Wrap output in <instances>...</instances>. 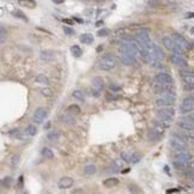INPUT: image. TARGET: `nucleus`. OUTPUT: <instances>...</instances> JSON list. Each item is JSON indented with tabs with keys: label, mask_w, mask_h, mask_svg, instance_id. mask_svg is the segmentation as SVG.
I'll list each match as a JSON object with an SVG mask.
<instances>
[{
	"label": "nucleus",
	"mask_w": 194,
	"mask_h": 194,
	"mask_svg": "<svg viewBox=\"0 0 194 194\" xmlns=\"http://www.w3.org/2000/svg\"><path fill=\"white\" fill-rule=\"evenodd\" d=\"M153 91L156 92V94H161V95H173V96H176L175 89L173 88V85L155 84L153 85Z\"/></svg>",
	"instance_id": "5"
},
{
	"label": "nucleus",
	"mask_w": 194,
	"mask_h": 194,
	"mask_svg": "<svg viewBox=\"0 0 194 194\" xmlns=\"http://www.w3.org/2000/svg\"><path fill=\"white\" fill-rule=\"evenodd\" d=\"M41 153H42V156H43L44 158H47V159H53V158H54L53 151H52L51 149H48V148H43V149L41 150Z\"/></svg>",
	"instance_id": "26"
},
{
	"label": "nucleus",
	"mask_w": 194,
	"mask_h": 194,
	"mask_svg": "<svg viewBox=\"0 0 194 194\" xmlns=\"http://www.w3.org/2000/svg\"><path fill=\"white\" fill-rule=\"evenodd\" d=\"M64 33H65L66 35L71 36V35L74 34V30H73V29H71V28H69V26H64Z\"/></svg>",
	"instance_id": "44"
},
{
	"label": "nucleus",
	"mask_w": 194,
	"mask_h": 194,
	"mask_svg": "<svg viewBox=\"0 0 194 194\" xmlns=\"http://www.w3.org/2000/svg\"><path fill=\"white\" fill-rule=\"evenodd\" d=\"M40 56H41V59L44 60V61H52L54 59V53L51 52V51H42Z\"/></svg>",
	"instance_id": "19"
},
{
	"label": "nucleus",
	"mask_w": 194,
	"mask_h": 194,
	"mask_svg": "<svg viewBox=\"0 0 194 194\" xmlns=\"http://www.w3.org/2000/svg\"><path fill=\"white\" fill-rule=\"evenodd\" d=\"M67 112H70L71 114H79L80 113V108L77 104H72V105H70L69 108H67Z\"/></svg>",
	"instance_id": "33"
},
{
	"label": "nucleus",
	"mask_w": 194,
	"mask_h": 194,
	"mask_svg": "<svg viewBox=\"0 0 194 194\" xmlns=\"http://www.w3.org/2000/svg\"><path fill=\"white\" fill-rule=\"evenodd\" d=\"M193 107H194V100H193V96H188V97H186V98L182 101L181 107H180V112H181L182 114H188V113H192Z\"/></svg>",
	"instance_id": "6"
},
{
	"label": "nucleus",
	"mask_w": 194,
	"mask_h": 194,
	"mask_svg": "<svg viewBox=\"0 0 194 194\" xmlns=\"http://www.w3.org/2000/svg\"><path fill=\"white\" fill-rule=\"evenodd\" d=\"M174 167H175V169L177 171H187L188 170V164H185V163H182L180 161H174Z\"/></svg>",
	"instance_id": "21"
},
{
	"label": "nucleus",
	"mask_w": 194,
	"mask_h": 194,
	"mask_svg": "<svg viewBox=\"0 0 194 194\" xmlns=\"http://www.w3.org/2000/svg\"><path fill=\"white\" fill-rule=\"evenodd\" d=\"M73 186V179L71 177H61L59 180V182H58V187H59L60 189H67V188H71Z\"/></svg>",
	"instance_id": "15"
},
{
	"label": "nucleus",
	"mask_w": 194,
	"mask_h": 194,
	"mask_svg": "<svg viewBox=\"0 0 194 194\" xmlns=\"http://www.w3.org/2000/svg\"><path fill=\"white\" fill-rule=\"evenodd\" d=\"M170 146L175 150V151H186L188 149V145L187 143L182 141V140H179L176 138H173L171 137V140H170Z\"/></svg>",
	"instance_id": "10"
},
{
	"label": "nucleus",
	"mask_w": 194,
	"mask_h": 194,
	"mask_svg": "<svg viewBox=\"0 0 194 194\" xmlns=\"http://www.w3.org/2000/svg\"><path fill=\"white\" fill-rule=\"evenodd\" d=\"M171 137L173 138H176L179 140H182L185 143H192L193 141V134H188L187 132L185 131H176V132H173L171 133Z\"/></svg>",
	"instance_id": "9"
},
{
	"label": "nucleus",
	"mask_w": 194,
	"mask_h": 194,
	"mask_svg": "<svg viewBox=\"0 0 194 194\" xmlns=\"http://www.w3.org/2000/svg\"><path fill=\"white\" fill-rule=\"evenodd\" d=\"M121 61L125 64V65H133L135 64V61H137V58L133 56V55H130V54H125V53H121Z\"/></svg>",
	"instance_id": "17"
},
{
	"label": "nucleus",
	"mask_w": 194,
	"mask_h": 194,
	"mask_svg": "<svg viewBox=\"0 0 194 194\" xmlns=\"http://www.w3.org/2000/svg\"><path fill=\"white\" fill-rule=\"evenodd\" d=\"M119 183V180L118 179H115V177H110V179H105L104 180V182H103V185L105 186V187H114V186H116Z\"/></svg>",
	"instance_id": "24"
},
{
	"label": "nucleus",
	"mask_w": 194,
	"mask_h": 194,
	"mask_svg": "<svg viewBox=\"0 0 194 194\" xmlns=\"http://www.w3.org/2000/svg\"><path fill=\"white\" fill-rule=\"evenodd\" d=\"M193 86H194V83H183V88H185V90L187 91H192L193 90Z\"/></svg>",
	"instance_id": "43"
},
{
	"label": "nucleus",
	"mask_w": 194,
	"mask_h": 194,
	"mask_svg": "<svg viewBox=\"0 0 194 194\" xmlns=\"http://www.w3.org/2000/svg\"><path fill=\"white\" fill-rule=\"evenodd\" d=\"M121 157L125 159V162H130V158H131V153H127V152H122V153H121Z\"/></svg>",
	"instance_id": "47"
},
{
	"label": "nucleus",
	"mask_w": 194,
	"mask_h": 194,
	"mask_svg": "<svg viewBox=\"0 0 194 194\" xmlns=\"http://www.w3.org/2000/svg\"><path fill=\"white\" fill-rule=\"evenodd\" d=\"M6 36H7V31H6V29H5V28H3V26H0V43L5 42Z\"/></svg>",
	"instance_id": "35"
},
{
	"label": "nucleus",
	"mask_w": 194,
	"mask_h": 194,
	"mask_svg": "<svg viewBox=\"0 0 194 194\" xmlns=\"http://www.w3.org/2000/svg\"><path fill=\"white\" fill-rule=\"evenodd\" d=\"M175 159L180 161L182 163H185V164H189L193 161V156L188 151H179L176 153V156H175Z\"/></svg>",
	"instance_id": "11"
},
{
	"label": "nucleus",
	"mask_w": 194,
	"mask_h": 194,
	"mask_svg": "<svg viewBox=\"0 0 194 194\" xmlns=\"http://www.w3.org/2000/svg\"><path fill=\"white\" fill-rule=\"evenodd\" d=\"M19 5L22 6H25L28 8H34L36 6V3L34 1V0H19Z\"/></svg>",
	"instance_id": "29"
},
{
	"label": "nucleus",
	"mask_w": 194,
	"mask_h": 194,
	"mask_svg": "<svg viewBox=\"0 0 194 194\" xmlns=\"http://www.w3.org/2000/svg\"><path fill=\"white\" fill-rule=\"evenodd\" d=\"M176 102V96L173 95H162L161 97L156 98V105L157 107H173Z\"/></svg>",
	"instance_id": "4"
},
{
	"label": "nucleus",
	"mask_w": 194,
	"mask_h": 194,
	"mask_svg": "<svg viewBox=\"0 0 194 194\" xmlns=\"http://www.w3.org/2000/svg\"><path fill=\"white\" fill-rule=\"evenodd\" d=\"M163 44H164V47H166L167 49H169V51L173 52L174 54L182 55V54H185V52H186L182 47H180L177 43L174 42V40H173L171 37H169V36L163 37Z\"/></svg>",
	"instance_id": "3"
},
{
	"label": "nucleus",
	"mask_w": 194,
	"mask_h": 194,
	"mask_svg": "<svg viewBox=\"0 0 194 194\" xmlns=\"http://www.w3.org/2000/svg\"><path fill=\"white\" fill-rule=\"evenodd\" d=\"M47 138H48V140H51V141H58L60 139V133L58 131H52L51 133H48Z\"/></svg>",
	"instance_id": "28"
},
{
	"label": "nucleus",
	"mask_w": 194,
	"mask_h": 194,
	"mask_svg": "<svg viewBox=\"0 0 194 194\" xmlns=\"http://www.w3.org/2000/svg\"><path fill=\"white\" fill-rule=\"evenodd\" d=\"M157 116L158 118L174 119V116H175V109L173 107H159V109L157 110Z\"/></svg>",
	"instance_id": "8"
},
{
	"label": "nucleus",
	"mask_w": 194,
	"mask_h": 194,
	"mask_svg": "<svg viewBox=\"0 0 194 194\" xmlns=\"http://www.w3.org/2000/svg\"><path fill=\"white\" fill-rule=\"evenodd\" d=\"M182 79L185 83H194V78L193 76H187V77H182Z\"/></svg>",
	"instance_id": "46"
},
{
	"label": "nucleus",
	"mask_w": 194,
	"mask_h": 194,
	"mask_svg": "<svg viewBox=\"0 0 194 194\" xmlns=\"http://www.w3.org/2000/svg\"><path fill=\"white\" fill-rule=\"evenodd\" d=\"M109 89L113 91V92H116V91H119L121 88H120V86L119 85H115V84H110L109 85Z\"/></svg>",
	"instance_id": "48"
},
{
	"label": "nucleus",
	"mask_w": 194,
	"mask_h": 194,
	"mask_svg": "<svg viewBox=\"0 0 194 194\" xmlns=\"http://www.w3.org/2000/svg\"><path fill=\"white\" fill-rule=\"evenodd\" d=\"M153 131L156 132L157 134H159V135H162L163 133H164V127L161 125V123H157L156 126H155V128H153Z\"/></svg>",
	"instance_id": "38"
},
{
	"label": "nucleus",
	"mask_w": 194,
	"mask_h": 194,
	"mask_svg": "<svg viewBox=\"0 0 194 194\" xmlns=\"http://www.w3.org/2000/svg\"><path fill=\"white\" fill-rule=\"evenodd\" d=\"M170 59H171V62H173L174 65H176V66H179V67H188V61H187L182 55L173 54Z\"/></svg>",
	"instance_id": "14"
},
{
	"label": "nucleus",
	"mask_w": 194,
	"mask_h": 194,
	"mask_svg": "<svg viewBox=\"0 0 194 194\" xmlns=\"http://www.w3.org/2000/svg\"><path fill=\"white\" fill-rule=\"evenodd\" d=\"M92 88L96 89L97 91H102L104 88V82L101 77H95L92 79Z\"/></svg>",
	"instance_id": "18"
},
{
	"label": "nucleus",
	"mask_w": 194,
	"mask_h": 194,
	"mask_svg": "<svg viewBox=\"0 0 194 194\" xmlns=\"http://www.w3.org/2000/svg\"><path fill=\"white\" fill-rule=\"evenodd\" d=\"M180 74H181V77H187V76H193V72H192V71H185V70H182V71L180 72Z\"/></svg>",
	"instance_id": "50"
},
{
	"label": "nucleus",
	"mask_w": 194,
	"mask_h": 194,
	"mask_svg": "<svg viewBox=\"0 0 194 194\" xmlns=\"http://www.w3.org/2000/svg\"><path fill=\"white\" fill-rule=\"evenodd\" d=\"M83 189H78V191H74V193H82Z\"/></svg>",
	"instance_id": "57"
},
{
	"label": "nucleus",
	"mask_w": 194,
	"mask_h": 194,
	"mask_svg": "<svg viewBox=\"0 0 194 194\" xmlns=\"http://www.w3.org/2000/svg\"><path fill=\"white\" fill-rule=\"evenodd\" d=\"M113 166H114L116 169H121V168L123 167V162H122L121 159H116V161L113 162Z\"/></svg>",
	"instance_id": "40"
},
{
	"label": "nucleus",
	"mask_w": 194,
	"mask_h": 194,
	"mask_svg": "<svg viewBox=\"0 0 194 194\" xmlns=\"http://www.w3.org/2000/svg\"><path fill=\"white\" fill-rule=\"evenodd\" d=\"M90 94H91V96H94V97H100V91H97L96 89H91Z\"/></svg>",
	"instance_id": "51"
},
{
	"label": "nucleus",
	"mask_w": 194,
	"mask_h": 194,
	"mask_svg": "<svg viewBox=\"0 0 194 194\" xmlns=\"http://www.w3.org/2000/svg\"><path fill=\"white\" fill-rule=\"evenodd\" d=\"M139 159H140V155L135 152V153H132V155H131L130 162H132V163H138V162H139Z\"/></svg>",
	"instance_id": "39"
},
{
	"label": "nucleus",
	"mask_w": 194,
	"mask_h": 194,
	"mask_svg": "<svg viewBox=\"0 0 194 194\" xmlns=\"http://www.w3.org/2000/svg\"><path fill=\"white\" fill-rule=\"evenodd\" d=\"M171 38L174 40V42L177 43L180 47H182L185 51H188L189 48L192 47V46L188 43V41L186 40V38H185V37H182V36H181V35H179V34H174Z\"/></svg>",
	"instance_id": "12"
},
{
	"label": "nucleus",
	"mask_w": 194,
	"mask_h": 194,
	"mask_svg": "<svg viewBox=\"0 0 194 194\" xmlns=\"http://www.w3.org/2000/svg\"><path fill=\"white\" fill-rule=\"evenodd\" d=\"M37 133V128L35 127V125H29L25 128V134L28 135H35Z\"/></svg>",
	"instance_id": "30"
},
{
	"label": "nucleus",
	"mask_w": 194,
	"mask_h": 194,
	"mask_svg": "<svg viewBox=\"0 0 194 194\" xmlns=\"http://www.w3.org/2000/svg\"><path fill=\"white\" fill-rule=\"evenodd\" d=\"M153 83H155V84H162V85H173L174 80H173V78H171V76L162 72V73H158V74L153 78Z\"/></svg>",
	"instance_id": "7"
},
{
	"label": "nucleus",
	"mask_w": 194,
	"mask_h": 194,
	"mask_svg": "<svg viewBox=\"0 0 194 194\" xmlns=\"http://www.w3.org/2000/svg\"><path fill=\"white\" fill-rule=\"evenodd\" d=\"M47 116H48V113L44 108H37L34 114V121L36 123H42Z\"/></svg>",
	"instance_id": "13"
},
{
	"label": "nucleus",
	"mask_w": 194,
	"mask_h": 194,
	"mask_svg": "<svg viewBox=\"0 0 194 194\" xmlns=\"http://www.w3.org/2000/svg\"><path fill=\"white\" fill-rule=\"evenodd\" d=\"M12 185V179L11 177H5L0 181V186L4 187V188H8L10 186Z\"/></svg>",
	"instance_id": "31"
},
{
	"label": "nucleus",
	"mask_w": 194,
	"mask_h": 194,
	"mask_svg": "<svg viewBox=\"0 0 194 194\" xmlns=\"http://www.w3.org/2000/svg\"><path fill=\"white\" fill-rule=\"evenodd\" d=\"M130 170H131V169H130V168H127V169H125V170H122L121 173H122V174H126V173H128Z\"/></svg>",
	"instance_id": "55"
},
{
	"label": "nucleus",
	"mask_w": 194,
	"mask_h": 194,
	"mask_svg": "<svg viewBox=\"0 0 194 194\" xmlns=\"http://www.w3.org/2000/svg\"><path fill=\"white\" fill-rule=\"evenodd\" d=\"M80 42L83 44H91L94 42V36L90 34H83L80 36Z\"/></svg>",
	"instance_id": "22"
},
{
	"label": "nucleus",
	"mask_w": 194,
	"mask_h": 194,
	"mask_svg": "<svg viewBox=\"0 0 194 194\" xmlns=\"http://www.w3.org/2000/svg\"><path fill=\"white\" fill-rule=\"evenodd\" d=\"M49 126H51V123H49V122H48V123H47V125L44 126V128H46V130H47V128H49Z\"/></svg>",
	"instance_id": "56"
},
{
	"label": "nucleus",
	"mask_w": 194,
	"mask_h": 194,
	"mask_svg": "<svg viewBox=\"0 0 194 194\" xmlns=\"http://www.w3.org/2000/svg\"><path fill=\"white\" fill-rule=\"evenodd\" d=\"M96 171H97V168H96V166H94V164H89V166H86L84 168V174H85V175H88V176L95 175Z\"/></svg>",
	"instance_id": "23"
},
{
	"label": "nucleus",
	"mask_w": 194,
	"mask_h": 194,
	"mask_svg": "<svg viewBox=\"0 0 194 194\" xmlns=\"http://www.w3.org/2000/svg\"><path fill=\"white\" fill-rule=\"evenodd\" d=\"M15 16L16 17H18V18H22V19H24V21H28L26 19V17L21 12V11H15Z\"/></svg>",
	"instance_id": "49"
},
{
	"label": "nucleus",
	"mask_w": 194,
	"mask_h": 194,
	"mask_svg": "<svg viewBox=\"0 0 194 194\" xmlns=\"http://www.w3.org/2000/svg\"><path fill=\"white\" fill-rule=\"evenodd\" d=\"M119 51L121 53H125V54H130V55H133L137 58L139 55V49H138V44H137V41L135 40H130V41H125L120 44L119 47Z\"/></svg>",
	"instance_id": "2"
},
{
	"label": "nucleus",
	"mask_w": 194,
	"mask_h": 194,
	"mask_svg": "<svg viewBox=\"0 0 194 194\" xmlns=\"http://www.w3.org/2000/svg\"><path fill=\"white\" fill-rule=\"evenodd\" d=\"M41 94L46 97H52L54 95V91L51 88H43V89H41Z\"/></svg>",
	"instance_id": "34"
},
{
	"label": "nucleus",
	"mask_w": 194,
	"mask_h": 194,
	"mask_svg": "<svg viewBox=\"0 0 194 194\" xmlns=\"http://www.w3.org/2000/svg\"><path fill=\"white\" fill-rule=\"evenodd\" d=\"M118 58L113 54H105L100 61V69L102 71H112L118 66Z\"/></svg>",
	"instance_id": "1"
},
{
	"label": "nucleus",
	"mask_w": 194,
	"mask_h": 194,
	"mask_svg": "<svg viewBox=\"0 0 194 194\" xmlns=\"http://www.w3.org/2000/svg\"><path fill=\"white\" fill-rule=\"evenodd\" d=\"M60 120L65 125H74V122H76V120H74L73 116L71 115V113L70 114H66V115H62Z\"/></svg>",
	"instance_id": "20"
},
{
	"label": "nucleus",
	"mask_w": 194,
	"mask_h": 194,
	"mask_svg": "<svg viewBox=\"0 0 194 194\" xmlns=\"http://www.w3.org/2000/svg\"><path fill=\"white\" fill-rule=\"evenodd\" d=\"M105 98H107V101H115V100H119V96L115 95L112 91V92H107L105 94Z\"/></svg>",
	"instance_id": "36"
},
{
	"label": "nucleus",
	"mask_w": 194,
	"mask_h": 194,
	"mask_svg": "<svg viewBox=\"0 0 194 194\" xmlns=\"http://www.w3.org/2000/svg\"><path fill=\"white\" fill-rule=\"evenodd\" d=\"M148 137H149V139H150V140H157V139H158V137H159V134H157V133L155 132L153 130H151V131H149V132H148Z\"/></svg>",
	"instance_id": "37"
},
{
	"label": "nucleus",
	"mask_w": 194,
	"mask_h": 194,
	"mask_svg": "<svg viewBox=\"0 0 194 194\" xmlns=\"http://www.w3.org/2000/svg\"><path fill=\"white\" fill-rule=\"evenodd\" d=\"M36 83L38 84H43V85H49V79H48V77L44 76V74H38L36 77Z\"/></svg>",
	"instance_id": "25"
},
{
	"label": "nucleus",
	"mask_w": 194,
	"mask_h": 194,
	"mask_svg": "<svg viewBox=\"0 0 194 194\" xmlns=\"http://www.w3.org/2000/svg\"><path fill=\"white\" fill-rule=\"evenodd\" d=\"M128 191L132 192V193H139V192H141L135 185H130V186H128Z\"/></svg>",
	"instance_id": "42"
},
{
	"label": "nucleus",
	"mask_w": 194,
	"mask_h": 194,
	"mask_svg": "<svg viewBox=\"0 0 194 194\" xmlns=\"http://www.w3.org/2000/svg\"><path fill=\"white\" fill-rule=\"evenodd\" d=\"M177 126L181 128V130H183L185 132H187V133H189V134H193V122H191V121H188V120H185V121H180V122H177Z\"/></svg>",
	"instance_id": "16"
},
{
	"label": "nucleus",
	"mask_w": 194,
	"mask_h": 194,
	"mask_svg": "<svg viewBox=\"0 0 194 194\" xmlns=\"http://www.w3.org/2000/svg\"><path fill=\"white\" fill-rule=\"evenodd\" d=\"M64 23L69 24V25H73V21H72V19H64Z\"/></svg>",
	"instance_id": "52"
},
{
	"label": "nucleus",
	"mask_w": 194,
	"mask_h": 194,
	"mask_svg": "<svg viewBox=\"0 0 194 194\" xmlns=\"http://www.w3.org/2000/svg\"><path fill=\"white\" fill-rule=\"evenodd\" d=\"M71 53L74 58H80L82 54H83V51H82V48L79 46H72L71 47Z\"/></svg>",
	"instance_id": "27"
},
{
	"label": "nucleus",
	"mask_w": 194,
	"mask_h": 194,
	"mask_svg": "<svg viewBox=\"0 0 194 194\" xmlns=\"http://www.w3.org/2000/svg\"><path fill=\"white\" fill-rule=\"evenodd\" d=\"M54 3H56V4H61V3H64L65 0H53Z\"/></svg>",
	"instance_id": "54"
},
{
	"label": "nucleus",
	"mask_w": 194,
	"mask_h": 194,
	"mask_svg": "<svg viewBox=\"0 0 194 194\" xmlns=\"http://www.w3.org/2000/svg\"><path fill=\"white\" fill-rule=\"evenodd\" d=\"M176 192H180V188H174V189H168L167 193H176Z\"/></svg>",
	"instance_id": "53"
},
{
	"label": "nucleus",
	"mask_w": 194,
	"mask_h": 194,
	"mask_svg": "<svg viewBox=\"0 0 194 194\" xmlns=\"http://www.w3.org/2000/svg\"><path fill=\"white\" fill-rule=\"evenodd\" d=\"M72 95H73L74 98L79 100V101H84V100H85V95H84V92L80 91V90H76V91H73Z\"/></svg>",
	"instance_id": "32"
},
{
	"label": "nucleus",
	"mask_w": 194,
	"mask_h": 194,
	"mask_svg": "<svg viewBox=\"0 0 194 194\" xmlns=\"http://www.w3.org/2000/svg\"><path fill=\"white\" fill-rule=\"evenodd\" d=\"M10 134L12 135V137H16V138H21V131L19 130H12L10 132Z\"/></svg>",
	"instance_id": "45"
},
{
	"label": "nucleus",
	"mask_w": 194,
	"mask_h": 194,
	"mask_svg": "<svg viewBox=\"0 0 194 194\" xmlns=\"http://www.w3.org/2000/svg\"><path fill=\"white\" fill-rule=\"evenodd\" d=\"M110 34V31L108 30V29H102V30H100L98 33H97V35H98V36H103V37H105V36H108Z\"/></svg>",
	"instance_id": "41"
}]
</instances>
